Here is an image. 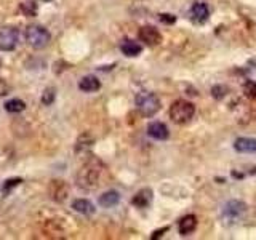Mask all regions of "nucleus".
<instances>
[{
    "mask_svg": "<svg viewBox=\"0 0 256 240\" xmlns=\"http://www.w3.org/2000/svg\"><path fill=\"white\" fill-rule=\"evenodd\" d=\"M24 38H26V42H28L29 47H32L34 50H42L50 43L51 34L48 32V29L43 28V26L31 24L24 31Z\"/></svg>",
    "mask_w": 256,
    "mask_h": 240,
    "instance_id": "nucleus-2",
    "label": "nucleus"
},
{
    "mask_svg": "<svg viewBox=\"0 0 256 240\" xmlns=\"http://www.w3.org/2000/svg\"><path fill=\"white\" fill-rule=\"evenodd\" d=\"M5 109H6V112H10V114H19V112L26 111V103L19 98H13L5 103Z\"/></svg>",
    "mask_w": 256,
    "mask_h": 240,
    "instance_id": "nucleus-18",
    "label": "nucleus"
},
{
    "mask_svg": "<svg viewBox=\"0 0 256 240\" xmlns=\"http://www.w3.org/2000/svg\"><path fill=\"white\" fill-rule=\"evenodd\" d=\"M0 66H2V61H0Z\"/></svg>",
    "mask_w": 256,
    "mask_h": 240,
    "instance_id": "nucleus-28",
    "label": "nucleus"
},
{
    "mask_svg": "<svg viewBox=\"0 0 256 240\" xmlns=\"http://www.w3.org/2000/svg\"><path fill=\"white\" fill-rule=\"evenodd\" d=\"M160 21H162L163 24H175L176 23V16L166 15V13H163V15H160Z\"/></svg>",
    "mask_w": 256,
    "mask_h": 240,
    "instance_id": "nucleus-24",
    "label": "nucleus"
},
{
    "mask_svg": "<svg viewBox=\"0 0 256 240\" xmlns=\"http://www.w3.org/2000/svg\"><path fill=\"white\" fill-rule=\"evenodd\" d=\"M234 149L237 152H243V154L256 152V139L255 138H239L234 142Z\"/></svg>",
    "mask_w": 256,
    "mask_h": 240,
    "instance_id": "nucleus-12",
    "label": "nucleus"
},
{
    "mask_svg": "<svg viewBox=\"0 0 256 240\" xmlns=\"http://www.w3.org/2000/svg\"><path fill=\"white\" fill-rule=\"evenodd\" d=\"M120 50L125 56H138L141 51H143V47L133 40H125L120 45Z\"/></svg>",
    "mask_w": 256,
    "mask_h": 240,
    "instance_id": "nucleus-17",
    "label": "nucleus"
},
{
    "mask_svg": "<svg viewBox=\"0 0 256 240\" xmlns=\"http://www.w3.org/2000/svg\"><path fill=\"white\" fill-rule=\"evenodd\" d=\"M243 92H245V95L248 96V98L256 100V82L248 80L245 85H243Z\"/></svg>",
    "mask_w": 256,
    "mask_h": 240,
    "instance_id": "nucleus-22",
    "label": "nucleus"
},
{
    "mask_svg": "<svg viewBox=\"0 0 256 240\" xmlns=\"http://www.w3.org/2000/svg\"><path fill=\"white\" fill-rule=\"evenodd\" d=\"M168 114H170V119L173 122L178 123V125H181V123L189 122L192 117H194L195 106L192 104V103L186 101V100H178L171 104Z\"/></svg>",
    "mask_w": 256,
    "mask_h": 240,
    "instance_id": "nucleus-3",
    "label": "nucleus"
},
{
    "mask_svg": "<svg viewBox=\"0 0 256 240\" xmlns=\"http://www.w3.org/2000/svg\"><path fill=\"white\" fill-rule=\"evenodd\" d=\"M79 88L85 93H95L101 88V82L95 75H85L79 82Z\"/></svg>",
    "mask_w": 256,
    "mask_h": 240,
    "instance_id": "nucleus-11",
    "label": "nucleus"
},
{
    "mask_svg": "<svg viewBox=\"0 0 256 240\" xmlns=\"http://www.w3.org/2000/svg\"><path fill=\"white\" fill-rule=\"evenodd\" d=\"M245 211H247V205L243 202H240V200H229V202L223 206L221 218L224 224H232L239 221V219L245 215Z\"/></svg>",
    "mask_w": 256,
    "mask_h": 240,
    "instance_id": "nucleus-5",
    "label": "nucleus"
},
{
    "mask_svg": "<svg viewBox=\"0 0 256 240\" xmlns=\"http://www.w3.org/2000/svg\"><path fill=\"white\" fill-rule=\"evenodd\" d=\"M136 107L144 117H152L160 111V100L154 93L143 92L136 96Z\"/></svg>",
    "mask_w": 256,
    "mask_h": 240,
    "instance_id": "nucleus-4",
    "label": "nucleus"
},
{
    "mask_svg": "<svg viewBox=\"0 0 256 240\" xmlns=\"http://www.w3.org/2000/svg\"><path fill=\"white\" fill-rule=\"evenodd\" d=\"M166 231V228H163V229H160V231H156V232H154V234H152V239H157V237H160V236H162L163 234V232Z\"/></svg>",
    "mask_w": 256,
    "mask_h": 240,
    "instance_id": "nucleus-26",
    "label": "nucleus"
},
{
    "mask_svg": "<svg viewBox=\"0 0 256 240\" xmlns=\"http://www.w3.org/2000/svg\"><path fill=\"white\" fill-rule=\"evenodd\" d=\"M8 92H10V87L6 85V82L3 79H0V96L8 95Z\"/></svg>",
    "mask_w": 256,
    "mask_h": 240,
    "instance_id": "nucleus-25",
    "label": "nucleus"
},
{
    "mask_svg": "<svg viewBox=\"0 0 256 240\" xmlns=\"http://www.w3.org/2000/svg\"><path fill=\"white\" fill-rule=\"evenodd\" d=\"M102 173V164L98 159H90L82 165V168L75 174V181L82 189H95L99 184V178Z\"/></svg>",
    "mask_w": 256,
    "mask_h": 240,
    "instance_id": "nucleus-1",
    "label": "nucleus"
},
{
    "mask_svg": "<svg viewBox=\"0 0 256 240\" xmlns=\"http://www.w3.org/2000/svg\"><path fill=\"white\" fill-rule=\"evenodd\" d=\"M197 228V218L194 215L184 216L181 221H179V234L181 236H189L191 232H194Z\"/></svg>",
    "mask_w": 256,
    "mask_h": 240,
    "instance_id": "nucleus-15",
    "label": "nucleus"
},
{
    "mask_svg": "<svg viewBox=\"0 0 256 240\" xmlns=\"http://www.w3.org/2000/svg\"><path fill=\"white\" fill-rule=\"evenodd\" d=\"M72 210L88 216V215H93L95 213V205L87 199H77L72 202Z\"/></svg>",
    "mask_w": 256,
    "mask_h": 240,
    "instance_id": "nucleus-16",
    "label": "nucleus"
},
{
    "mask_svg": "<svg viewBox=\"0 0 256 240\" xmlns=\"http://www.w3.org/2000/svg\"><path fill=\"white\" fill-rule=\"evenodd\" d=\"M226 93H227V87L224 85H216L211 88V95H213L215 100H223L224 96H226Z\"/></svg>",
    "mask_w": 256,
    "mask_h": 240,
    "instance_id": "nucleus-23",
    "label": "nucleus"
},
{
    "mask_svg": "<svg viewBox=\"0 0 256 240\" xmlns=\"http://www.w3.org/2000/svg\"><path fill=\"white\" fill-rule=\"evenodd\" d=\"M98 202L102 208H112V206H115L120 202V194L115 191H107L102 194V196H99Z\"/></svg>",
    "mask_w": 256,
    "mask_h": 240,
    "instance_id": "nucleus-14",
    "label": "nucleus"
},
{
    "mask_svg": "<svg viewBox=\"0 0 256 240\" xmlns=\"http://www.w3.org/2000/svg\"><path fill=\"white\" fill-rule=\"evenodd\" d=\"M253 173H256V168H255V171H253Z\"/></svg>",
    "mask_w": 256,
    "mask_h": 240,
    "instance_id": "nucleus-29",
    "label": "nucleus"
},
{
    "mask_svg": "<svg viewBox=\"0 0 256 240\" xmlns=\"http://www.w3.org/2000/svg\"><path fill=\"white\" fill-rule=\"evenodd\" d=\"M19 31L16 28H3L0 29V50L13 51L18 45Z\"/></svg>",
    "mask_w": 256,
    "mask_h": 240,
    "instance_id": "nucleus-6",
    "label": "nucleus"
},
{
    "mask_svg": "<svg viewBox=\"0 0 256 240\" xmlns=\"http://www.w3.org/2000/svg\"><path fill=\"white\" fill-rule=\"evenodd\" d=\"M208 15H210L208 6L205 5V3L198 2V3L192 5V8H191V19H192L194 23H197V24L205 23V21L208 19Z\"/></svg>",
    "mask_w": 256,
    "mask_h": 240,
    "instance_id": "nucleus-10",
    "label": "nucleus"
},
{
    "mask_svg": "<svg viewBox=\"0 0 256 240\" xmlns=\"http://www.w3.org/2000/svg\"><path fill=\"white\" fill-rule=\"evenodd\" d=\"M55 98H56V92L55 88H47L45 92L42 93V103L45 106H51L55 103Z\"/></svg>",
    "mask_w": 256,
    "mask_h": 240,
    "instance_id": "nucleus-21",
    "label": "nucleus"
},
{
    "mask_svg": "<svg viewBox=\"0 0 256 240\" xmlns=\"http://www.w3.org/2000/svg\"><path fill=\"white\" fill-rule=\"evenodd\" d=\"M23 183V179L21 178H10V179H6L5 183L2 184V194H3V197H6L10 194L11 189H15L16 186H19Z\"/></svg>",
    "mask_w": 256,
    "mask_h": 240,
    "instance_id": "nucleus-19",
    "label": "nucleus"
},
{
    "mask_svg": "<svg viewBox=\"0 0 256 240\" xmlns=\"http://www.w3.org/2000/svg\"><path fill=\"white\" fill-rule=\"evenodd\" d=\"M42 2H51V0H42Z\"/></svg>",
    "mask_w": 256,
    "mask_h": 240,
    "instance_id": "nucleus-27",
    "label": "nucleus"
},
{
    "mask_svg": "<svg viewBox=\"0 0 256 240\" xmlns=\"http://www.w3.org/2000/svg\"><path fill=\"white\" fill-rule=\"evenodd\" d=\"M19 10H21V13L26 16H35L37 5L34 2H23L21 5H19Z\"/></svg>",
    "mask_w": 256,
    "mask_h": 240,
    "instance_id": "nucleus-20",
    "label": "nucleus"
},
{
    "mask_svg": "<svg viewBox=\"0 0 256 240\" xmlns=\"http://www.w3.org/2000/svg\"><path fill=\"white\" fill-rule=\"evenodd\" d=\"M139 40L149 47H156V45L162 43V34L154 26H143L139 29Z\"/></svg>",
    "mask_w": 256,
    "mask_h": 240,
    "instance_id": "nucleus-8",
    "label": "nucleus"
},
{
    "mask_svg": "<svg viewBox=\"0 0 256 240\" xmlns=\"http://www.w3.org/2000/svg\"><path fill=\"white\" fill-rule=\"evenodd\" d=\"M48 194H50V199H53L55 202L61 204L69 196V186L66 181H63V179H51L48 184Z\"/></svg>",
    "mask_w": 256,
    "mask_h": 240,
    "instance_id": "nucleus-7",
    "label": "nucleus"
},
{
    "mask_svg": "<svg viewBox=\"0 0 256 240\" xmlns=\"http://www.w3.org/2000/svg\"><path fill=\"white\" fill-rule=\"evenodd\" d=\"M152 202V191L151 189H141L136 196L131 199V204L138 208H146Z\"/></svg>",
    "mask_w": 256,
    "mask_h": 240,
    "instance_id": "nucleus-13",
    "label": "nucleus"
},
{
    "mask_svg": "<svg viewBox=\"0 0 256 240\" xmlns=\"http://www.w3.org/2000/svg\"><path fill=\"white\" fill-rule=\"evenodd\" d=\"M147 135L157 141H163L168 138V128L162 122H152L147 127Z\"/></svg>",
    "mask_w": 256,
    "mask_h": 240,
    "instance_id": "nucleus-9",
    "label": "nucleus"
}]
</instances>
